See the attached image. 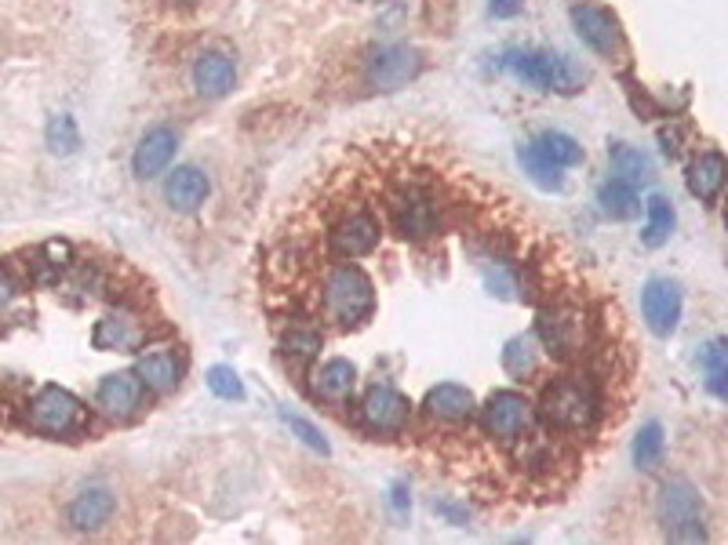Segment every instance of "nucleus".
<instances>
[{
  "mask_svg": "<svg viewBox=\"0 0 728 545\" xmlns=\"http://www.w3.org/2000/svg\"><path fill=\"white\" fill-rule=\"evenodd\" d=\"M703 368H706V385H711V393L717 396V401H728V350H725V339H714L703 350Z\"/></svg>",
  "mask_w": 728,
  "mask_h": 545,
  "instance_id": "cd10ccee",
  "label": "nucleus"
},
{
  "mask_svg": "<svg viewBox=\"0 0 728 545\" xmlns=\"http://www.w3.org/2000/svg\"><path fill=\"white\" fill-rule=\"evenodd\" d=\"M353 382H357V368L342 356H331L328 364H321V371L314 375V396L325 404H342L350 401Z\"/></svg>",
  "mask_w": 728,
  "mask_h": 545,
  "instance_id": "aec40b11",
  "label": "nucleus"
},
{
  "mask_svg": "<svg viewBox=\"0 0 728 545\" xmlns=\"http://www.w3.org/2000/svg\"><path fill=\"white\" fill-rule=\"evenodd\" d=\"M208 390L215 396H223V401H241L244 396V385L237 379L234 368H226V364H215V368H208Z\"/></svg>",
  "mask_w": 728,
  "mask_h": 545,
  "instance_id": "7c9ffc66",
  "label": "nucleus"
},
{
  "mask_svg": "<svg viewBox=\"0 0 728 545\" xmlns=\"http://www.w3.org/2000/svg\"><path fill=\"white\" fill-rule=\"evenodd\" d=\"M390 502H393V512H398V517H409V509H412L409 487H404V484H393V491H390Z\"/></svg>",
  "mask_w": 728,
  "mask_h": 545,
  "instance_id": "72a5a7b5",
  "label": "nucleus"
},
{
  "mask_svg": "<svg viewBox=\"0 0 728 545\" xmlns=\"http://www.w3.org/2000/svg\"><path fill=\"white\" fill-rule=\"evenodd\" d=\"M175 150H179V135L172 128H153L146 131L139 145H135V156H131V172L135 178H153L161 175L164 167L172 164Z\"/></svg>",
  "mask_w": 728,
  "mask_h": 545,
  "instance_id": "4468645a",
  "label": "nucleus"
},
{
  "mask_svg": "<svg viewBox=\"0 0 728 545\" xmlns=\"http://www.w3.org/2000/svg\"><path fill=\"white\" fill-rule=\"evenodd\" d=\"M660 142H663V153H667V156H678V135L663 128V131H660Z\"/></svg>",
  "mask_w": 728,
  "mask_h": 545,
  "instance_id": "e433bc0d",
  "label": "nucleus"
},
{
  "mask_svg": "<svg viewBox=\"0 0 728 545\" xmlns=\"http://www.w3.org/2000/svg\"><path fill=\"white\" fill-rule=\"evenodd\" d=\"M280 418H285V426H288L291 433H296L299 440H303L306 447L321 451V455H328V451H331V447H328V440L321 436V429H317L314 422H306L303 415H291V411H285V415H280Z\"/></svg>",
  "mask_w": 728,
  "mask_h": 545,
  "instance_id": "2f4dec72",
  "label": "nucleus"
},
{
  "mask_svg": "<svg viewBox=\"0 0 728 545\" xmlns=\"http://www.w3.org/2000/svg\"><path fill=\"white\" fill-rule=\"evenodd\" d=\"M357 418L368 433L398 436V433H404V426H409L412 404H409V396H401L398 390H390V385H368L357 404Z\"/></svg>",
  "mask_w": 728,
  "mask_h": 545,
  "instance_id": "6e6552de",
  "label": "nucleus"
},
{
  "mask_svg": "<svg viewBox=\"0 0 728 545\" xmlns=\"http://www.w3.org/2000/svg\"><path fill=\"white\" fill-rule=\"evenodd\" d=\"M18 291H23V284H18V277L12 272V266H4V262H0V309L12 306V302L18 299Z\"/></svg>",
  "mask_w": 728,
  "mask_h": 545,
  "instance_id": "473e14b6",
  "label": "nucleus"
},
{
  "mask_svg": "<svg viewBox=\"0 0 728 545\" xmlns=\"http://www.w3.org/2000/svg\"><path fill=\"white\" fill-rule=\"evenodd\" d=\"M663 451H667V436H663L660 422H649L633 440V462L641 469H655L663 462Z\"/></svg>",
  "mask_w": 728,
  "mask_h": 545,
  "instance_id": "c85d7f7f",
  "label": "nucleus"
},
{
  "mask_svg": "<svg viewBox=\"0 0 728 545\" xmlns=\"http://www.w3.org/2000/svg\"><path fill=\"white\" fill-rule=\"evenodd\" d=\"M725 156L717 150H706L700 153L695 161L689 164V175H685V182H689V193L700 197L703 204H714L717 197H721V186H725Z\"/></svg>",
  "mask_w": 728,
  "mask_h": 545,
  "instance_id": "a211bd4d",
  "label": "nucleus"
},
{
  "mask_svg": "<svg viewBox=\"0 0 728 545\" xmlns=\"http://www.w3.org/2000/svg\"><path fill=\"white\" fill-rule=\"evenodd\" d=\"M382 223L372 207L353 204L347 212H339L325 229V258L331 262H353L364 258L379 248Z\"/></svg>",
  "mask_w": 728,
  "mask_h": 545,
  "instance_id": "20e7f679",
  "label": "nucleus"
},
{
  "mask_svg": "<svg viewBox=\"0 0 728 545\" xmlns=\"http://www.w3.org/2000/svg\"><path fill=\"white\" fill-rule=\"evenodd\" d=\"M142 396H146V385L139 382V375L135 371H113L99 382L96 404H99L102 415L113 418V422H128L131 415L142 411Z\"/></svg>",
  "mask_w": 728,
  "mask_h": 545,
  "instance_id": "9d476101",
  "label": "nucleus"
},
{
  "mask_svg": "<svg viewBox=\"0 0 728 545\" xmlns=\"http://www.w3.org/2000/svg\"><path fill=\"white\" fill-rule=\"evenodd\" d=\"M146 339H153V328L142 320L135 302L124 299L117 309H106L91 328V345L102 353H135Z\"/></svg>",
  "mask_w": 728,
  "mask_h": 545,
  "instance_id": "0eeeda50",
  "label": "nucleus"
},
{
  "mask_svg": "<svg viewBox=\"0 0 728 545\" xmlns=\"http://www.w3.org/2000/svg\"><path fill=\"white\" fill-rule=\"evenodd\" d=\"M674 233V207L663 193H652L649 204H644V248H660L667 244V237Z\"/></svg>",
  "mask_w": 728,
  "mask_h": 545,
  "instance_id": "393cba45",
  "label": "nucleus"
},
{
  "mask_svg": "<svg viewBox=\"0 0 728 545\" xmlns=\"http://www.w3.org/2000/svg\"><path fill=\"white\" fill-rule=\"evenodd\" d=\"M387 215L390 226L398 229L412 244H426V240L441 237L449 218H444V204L437 190L426 178L404 175L387 190Z\"/></svg>",
  "mask_w": 728,
  "mask_h": 545,
  "instance_id": "f03ea898",
  "label": "nucleus"
},
{
  "mask_svg": "<svg viewBox=\"0 0 728 545\" xmlns=\"http://www.w3.org/2000/svg\"><path fill=\"white\" fill-rule=\"evenodd\" d=\"M522 164H525V172L532 175V182L539 186V190H547V193H557V190H565V167H557V164H550L543 153L536 150V142L532 145H522Z\"/></svg>",
  "mask_w": 728,
  "mask_h": 545,
  "instance_id": "a878e982",
  "label": "nucleus"
},
{
  "mask_svg": "<svg viewBox=\"0 0 728 545\" xmlns=\"http://www.w3.org/2000/svg\"><path fill=\"white\" fill-rule=\"evenodd\" d=\"M175 4H197V0H175Z\"/></svg>",
  "mask_w": 728,
  "mask_h": 545,
  "instance_id": "4c0bfd02",
  "label": "nucleus"
},
{
  "mask_svg": "<svg viewBox=\"0 0 728 545\" xmlns=\"http://www.w3.org/2000/svg\"><path fill=\"white\" fill-rule=\"evenodd\" d=\"M499 66L514 73L517 80L532 84V88L561 91V96H572V91H579L582 80H587L565 55H550V51H536V48L506 51V55L499 59Z\"/></svg>",
  "mask_w": 728,
  "mask_h": 545,
  "instance_id": "39448f33",
  "label": "nucleus"
},
{
  "mask_svg": "<svg viewBox=\"0 0 728 545\" xmlns=\"http://www.w3.org/2000/svg\"><path fill=\"white\" fill-rule=\"evenodd\" d=\"M474 411H477L474 393L466 390V385H455V382L434 385V390L426 393V401H423V418H426V422L449 426V429L470 422Z\"/></svg>",
  "mask_w": 728,
  "mask_h": 545,
  "instance_id": "ddd939ff",
  "label": "nucleus"
},
{
  "mask_svg": "<svg viewBox=\"0 0 728 545\" xmlns=\"http://www.w3.org/2000/svg\"><path fill=\"white\" fill-rule=\"evenodd\" d=\"M208 190H212V182H208V175L193 164L175 167L168 182H164V197H168V204L179 207V212H197V207L204 204Z\"/></svg>",
  "mask_w": 728,
  "mask_h": 545,
  "instance_id": "f3484780",
  "label": "nucleus"
},
{
  "mask_svg": "<svg viewBox=\"0 0 728 545\" xmlns=\"http://www.w3.org/2000/svg\"><path fill=\"white\" fill-rule=\"evenodd\" d=\"M655 512H660V523L667 531L670 542H706V509L703 498L689 480H670L660 491V502H655Z\"/></svg>",
  "mask_w": 728,
  "mask_h": 545,
  "instance_id": "423d86ee",
  "label": "nucleus"
},
{
  "mask_svg": "<svg viewBox=\"0 0 728 545\" xmlns=\"http://www.w3.org/2000/svg\"><path fill=\"white\" fill-rule=\"evenodd\" d=\"M536 150L543 153L550 164H557V167L582 164V145L572 139V135H565V131H543L536 139Z\"/></svg>",
  "mask_w": 728,
  "mask_h": 545,
  "instance_id": "bb28decb",
  "label": "nucleus"
},
{
  "mask_svg": "<svg viewBox=\"0 0 728 545\" xmlns=\"http://www.w3.org/2000/svg\"><path fill=\"white\" fill-rule=\"evenodd\" d=\"M503 371L510 379L517 382H528L539 375V350H536V339H528V334H517V339L506 342L503 350Z\"/></svg>",
  "mask_w": 728,
  "mask_h": 545,
  "instance_id": "b1692460",
  "label": "nucleus"
},
{
  "mask_svg": "<svg viewBox=\"0 0 728 545\" xmlns=\"http://www.w3.org/2000/svg\"><path fill=\"white\" fill-rule=\"evenodd\" d=\"M415 73H419V55L401 45H382L364 59V84L376 91H398Z\"/></svg>",
  "mask_w": 728,
  "mask_h": 545,
  "instance_id": "1a4fd4ad",
  "label": "nucleus"
},
{
  "mask_svg": "<svg viewBox=\"0 0 728 545\" xmlns=\"http://www.w3.org/2000/svg\"><path fill=\"white\" fill-rule=\"evenodd\" d=\"M113 509H117V498H113V491L88 487V491H80V495L70 502L66 520H70L73 531H99V528H106V523H110Z\"/></svg>",
  "mask_w": 728,
  "mask_h": 545,
  "instance_id": "2eb2a0df",
  "label": "nucleus"
},
{
  "mask_svg": "<svg viewBox=\"0 0 728 545\" xmlns=\"http://www.w3.org/2000/svg\"><path fill=\"white\" fill-rule=\"evenodd\" d=\"M321 342H325V334H321V328H314V324H285V328H280V356H288L291 368L299 371L321 353Z\"/></svg>",
  "mask_w": 728,
  "mask_h": 545,
  "instance_id": "412c9836",
  "label": "nucleus"
},
{
  "mask_svg": "<svg viewBox=\"0 0 728 545\" xmlns=\"http://www.w3.org/2000/svg\"><path fill=\"white\" fill-rule=\"evenodd\" d=\"M572 23H576V34L582 37V45H590L598 51V55L616 59V55H623V48H627V45H623L619 23L605 12V8L576 4V8H572Z\"/></svg>",
  "mask_w": 728,
  "mask_h": 545,
  "instance_id": "9b49d317",
  "label": "nucleus"
},
{
  "mask_svg": "<svg viewBox=\"0 0 728 545\" xmlns=\"http://www.w3.org/2000/svg\"><path fill=\"white\" fill-rule=\"evenodd\" d=\"M234 80H237V69H234V59L226 55V51H204V55L197 59L193 84L204 99H223L226 91L234 88Z\"/></svg>",
  "mask_w": 728,
  "mask_h": 545,
  "instance_id": "dca6fc26",
  "label": "nucleus"
},
{
  "mask_svg": "<svg viewBox=\"0 0 728 545\" xmlns=\"http://www.w3.org/2000/svg\"><path fill=\"white\" fill-rule=\"evenodd\" d=\"M608 161H612V175L623 178V182H630L633 190H638V186H649L655 178V164L641 150H633V145L612 142L608 145Z\"/></svg>",
  "mask_w": 728,
  "mask_h": 545,
  "instance_id": "4be33fe9",
  "label": "nucleus"
},
{
  "mask_svg": "<svg viewBox=\"0 0 728 545\" xmlns=\"http://www.w3.org/2000/svg\"><path fill=\"white\" fill-rule=\"evenodd\" d=\"M80 145V131H77V121L70 117V113H55V117L48 121V150L51 153H73Z\"/></svg>",
  "mask_w": 728,
  "mask_h": 545,
  "instance_id": "c756f323",
  "label": "nucleus"
},
{
  "mask_svg": "<svg viewBox=\"0 0 728 545\" xmlns=\"http://www.w3.org/2000/svg\"><path fill=\"white\" fill-rule=\"evenodd\" d=\"M641 309H644V324L652 328V334H660V339H670L674 331H678V320H681V291L674 280H663L655 277L644 284V295H641Z\"/></svg>",
  "mask_w": 728,
  "mask_h": 545,
  "instance_id": "f8f14e48",
  "label": "nucleus"
},
{
  "mask_svg": "<svg viewBox=\"0 0 728 545\" xmlns=\"http://www.w3.org/2000/svg\"><path fill=\"white\" fill-rule=\"evenodd\" d=\"M135 375L150 393H172L175 385L183 379V360L172 350H158V353H146L135 364Z\"/></svg>",
  "mask_w": 728,
  "mask_h": 545,
  "instance_id": "6ab92c4d",
  "label": "nucleus"
},
{
  "mask_svg": "<svg viewBox=\"0 0 728 545\" xmlns=\"http://www.w3.org/2000/svg\"><path fill=\"white\" fill-rule=\"evenodd\" d=\"M598 204L601 212L608 218H616V223H627L641 212V201H638V190H633L630 182H623V178H608L605 186L598 190Z\"/></svg>",
  "mask_w": 728,
  "mask_h": 545,
  "instance_id": "5701e85b",
  "label": "nucleus"
},
{
  "mask_svg": "<svg viewBox=\"0 0 728 545\" xmlns=\"http://www.w3.org/2000/svg\"><path fill=\"white\" fill-rule=\"evenodd\" d=\"M26 422L40 436H85L88 433V407L62 385H40L26 404Z\"/></svg>",
  "mask_w": 728,
  "mask_h": 545,
  "instance_id": "7ed1b4c3",
  "label": "nucleus"
},
{
  "mask_svg": "<svg viewBox=\"0 0 728 545\" xmlns=\"http://www.w3.org/2000/svg\"><path fill=\"white\" fill-rule=\"evenodd\" d=\"M522 12V0H492V15L495 18H510Z\"/></svg>",
  "mask_w": 728,
  "mask_h": 545,
  "instance_id": "c9c22d12",
  "label": "nucleus"
},
{
  "mask_svg": "<svg viewBox=\"0 0 728 545\" xmlns=\"http://www.w3.org/2000/svg\"><path fill=\"white\" fill-rule=\"evenodd\" d=\"M434 509L441 512V517H449V520L455 523V528H463V523L470 520V512L460 509V506H449V502H434Z\"/></svg>",
  "mask_w": 728,
  "mask_h": 545,
  "instance_id": "f704fd0d",
  "label": "nucleus"
},
{
  "mask_svg": "<svg viewBox=\"0 0 728 545\" xmlns=\"http://www.w3.org/2000/svg\"><path fill=\"white\" fill-rule=\"evenodd\" d=\"M372 313H376V284H372V277L361 266H353V262H339V266H331L325 277H321L317 299L310 302V306L291 313L288 324L328 320L331 328L350 331L368 320Z\"/></svg>",
  "mask_w": 728,
  "mask_h": 545,
  "instance_id": "f257e3e1",
  "label": "nucleus"
}]
</instances>
